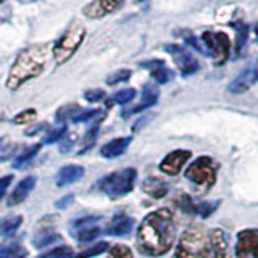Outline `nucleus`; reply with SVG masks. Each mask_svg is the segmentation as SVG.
Wrapping results in <instances>:
<instances>
[{"label":"nucleus","mask_w":258,"mask_h":258,"mask_svg":"<svg viewBox=\"0 0 258 258\" xmlns=\"http://www.w3.org/2000/svg\"><path fill=\"white\" fill-rule=\"evenodd\" d=\"M83 176H84V168L83 166H79V165L63 166L58 171V174H56V185H58V187H63V185L76 182Z\"/></svg>","instance_id":"obj_20"},{"label":"nucleus","mask_w":258,"mask_h":258,"mask_svg":"<svg viewBox=\"0 0 258 258\" xmlns=\"http://www.w3.org/2000/svg\"><path fill=\"white\" fill-rule=\"evenodd\" d=\"M216 174H218V165L208 155H202L197 160H194L189 165V168L185 169V177L189 181L207 189L212 187L216 182Z\"/></svg>","instance_id":"obj_7"},{"label":"nucleus","mask_w":258,"mask_h":258,"mask_svg":"<svg viewBox=\"0 0 258 258\" xmlns=\"http://www.w3.org/2000/svg\"><path fill=\"white\" fill-rule=\"evenodd\" d=\"M86 37V28L81 26L78 23H73L71 26L63 32V36L58 39V42L53 47V60L55 63L61 67V64L67 63L73 55L78 52V48L81 44L84 42Z\"/></svg>","instance_id":"obj_6"},{"label":"nucleus","mask_w":258,"mask_h":258,"mask_svg":"<svg viewBox=\"0 0 258 258\" xmlns=\"http://www.w3.org/2000/svg\"><path fill=\"white\" fill-rule=\"evenodd\" d=\"M71 255H73V250L70 247L61 245V247H56V248L50 250V252H47L37 258H71Z\"/></svg>","instance_id":"obj_31"},{"label":"nucleus","mask_w":258,"mask_h":258,"mask_svg":"<svg viewBox=\"0 0 258 258\" xmlns=\"http://www.w3.org/2000/svg\"><path fill=\"white\" fill-rule=\"evenodd\" d=\"M134 97H136V91H134V89H131V87H127V89H123V91H118L115 95H113L111 99L108 100V105H113V103L126 105L131 100H134Z\"/></svg>","instance_id":"obj_25"},{"label":"nucleus","mask_w":258,"mask_h":258,"mask_svg":"<svg viewBox=\"0 0 258 258\" xmlns=\"http://www.w3.org/2000/svg\"><path fill=\"white\" fill-rule=\"evenodd\" d=\"M256 78H258V73L253 68H247L228 86V91L231 94H244L248 91L250 87H252V84L256 81Z\"/></svg>","instance_id":"obj_16"},{"label":"nucleus","mask_w":258,"mask_h":258,"mask_svg":"<svg viewBox=\"0 0 258 258\" xmlns=\"http://www.w3.org/2000/svg\"><path fill=\"white\" fill-rule=\"evenodd\" d=\"M192 153L189 150H184V149H177L169 152L168 155L161 160L160 163V169L168 176H176L181 173V169L184 168V165L187 163L189 158H190Z\"/></svg>","instance_id":"obj_11"},{"label":"nucleus","mask_w":258,"mask_h":258,"mask_svg":"<svg viewBox=\"0 0 258 258\" xmlns=\"http://www.w3.org/2000/svg\"><path fill=\"white\" fill-rule=\"evenodd\" d=\"M174 202L182 212L199 215L202 218H208L218 208V205H220V202H216V204L215 202H197V200H194L190 196H187V194H181V196L177 197Z\"/></svg>","instance_id":"obj_10"},{"label":"nucleus","mask_w":258,"mask_h":258,"mask_svg":"<svg viewBox=\"0 0 258 258\" xmlns=\"http://www.w3.org/2000/svg\"><path fill=\"white\" fill-rule=\"evenodd\" d=\"M84 99L87 102H91V103H95V102H99L102 99H105V92L100 91V89H92V91H87L84 94Z\"/></svg>","instance_id":"obj_37"},{"label":"nucleus","mask_w":258,"mask_h":258,"mask_svg":"<svg viewBox=\"0 0 258 258\" xmlns=\"http://www.w3.org/2000/svg\"><path fill=\"white\" fill-rule=\"evenodd\" d=\"M64 133H67V127L64 126H60V127H56V129H52L50 133L47 134V137L44 139L45 144H53V142H58L61 137L64 136Z\"/></svg>","instance_id":"obj_36"},{"label":"nucleus","mask_w":258,"mask_h":258,"mask_svg":"<svg viewBox=\"0 0 258 258\" xmlns=\"http://www.w3.org/2000/svg\"><path fill=\"white\" fill-rule=\"evenodd\" d=\"M107 250H108L107 242H99L97 245H92V247L86 248L84 252H79L75 258H92V256H97V255H100L103 252H107Z\"/></svg>","instance_id":"obj_26"},{"label":"nucleus","mask_w":258,"mask_h":258,"mask_svg":"<svg viewBox=\"0 0 258 258\" xmlns=\"http://www.w3.org/2000/svg\"><path fill=\"white\" fill-rule=\"evenodd\" d=\"M12 179H13V176H5V177H0V200L4 199V196H5V192H7V189H8V185L12 184Z\"/></svg>","instance_id":"obj_38"},{"label":"nucleus","mask_w":258,"mask_h":258,"mask_svg":"<svg viewBox=\"0 0 258 258\" xmlns=\"http://www.w3.org/2000/svg\"><path fill=\"white\" fill-rule=\"evenodd\" d=\"M208 240L213 258H229V239L221 228H215L210 231Z\"/></svg>","instance_id":"obj_12"},{"label":"nucleus","mask_w":258,"mask_h":258,"mask_svg":"<svg viewBox=\"0 0 258 258\" xmlns=\"http://www.w3.org/2000/svg\"><path fill=\"white\" fill-rule=\"evenodd\" d=\"M79 111H81L79 105H76V103H68V105H64V107H61L58 111H56V119H67V118H71L73 119Z\"/></svg>","instance_id":"obj_30"},{"label":"nucleus","mask_w":258,"mask_h":258,"mask_svg":"<svg viewBox=\"0 0 258 258\" xmlns=\"http://www.w3.org/2000/svg\"><path fill=\"white\" fill-rule=\"evenodd\" d=\"M40 147H42V145L40 144H36V145H31L29 149H26L24 150L21 155H18L15 158V161H13V166L15 168H23L26 163H29V161L34 158L37 153H39V150H40Z\"/></svg>","instance_id":"obj_23"},{"label":"nucleus","mask_w":258,"mask_h":258,"mask_svg":"<svg viewBox=\"0 0 258 258\" xmlns=\"http://www.w3.org/2000/svg\"><path fill=\"white\" fill-rule=\"evenodd\" d=\"M50 44H36L31 45L16 56L15 63L12 64L10 73L7 79L8 91H18L21 86H24L28 81L42 75L45 68V63L50 55Z\"/></svg>","instance_id":"obj_2"},{"label":"nucleus","mask_w":258,"mask_h":258,"mask_svg":"<svg viewBox=\"0 0 258 258\" xmlns=\"http://www.w3.org/2000/svg\"><path fill=\"white\" fill-rule=\"evenodd\" d=\"M165 50L173 56L174 63L177 64V70H179V73L184 78L194 75V73L200 68V64H199L196 56L190 53V50L184 48L182 45L168 44V45H165Z\"/></svg>","instance_id":"obj_8"},{"label":"nucleus","mask_w":258,"mask_h":258,"mask_svg":"<svg viewBox=\"0 0 258 258\" xmlns=\"http://www.w3.org/2000/svg\"><path fill=\"white\" fill-rule=\"evenodd\" d=\"M102 115H103L102 110H81L78 115L73 118V121H75V123H86V121L94 119V118L102 116Z\"/></svg>","instance_id":"obj_33"},{"label":"nucleus","mask_w":258,"mask_h":258,"mask_svg":"<svg viewBox=\"0 0 258 258\" xmlns=\"http://www.w3.org/2000/svg\"><path fill=\"white\" fill-rule=\"evenodd\" d=\"M142 190L153 199H163L168 194V184L160 177H147L142 182Z\"/></svg>","instance_id":"obj_21"},{"label":"nucleus","mask_w":258,"mask_h":258,"mask_svg":"<svg viewBox=\"0 0 258 258\" xmlns=\"http://www.w3.org/2000/svg\"><path fill=\"white\" fill-rule=\"evenodd\" d=\"M136 179H137L136 169L134 168H124V169H119V171L103 176L99 181V184H97V187L110 197H115V199L124 197L134 189Z\"/></svg>","instance_id":"obj_5"},{"label":"nucleus","mask_w":258,"mask_h":258,"mask_svg":"<svg viewBox=\"0 0 258 258\" xmlns=\"http://www.w3.org/2000/svg\"><path fill=\"white\" fill-rule=\"evenodd\" d=\"M240 28H237V44H236V52L240 53V50L244 48L245 42H247V37H248V28L245 24H239Z\"/></svg>","instance_id":"obj_34"},{"label":"nucleus","mask_w":258,"mask_h":258,"mask_svg":"<svg viewBox=\"0 0 258 258\" xmlns=\"http://www.w3.org/2000/svg\"><path fill=\"white\" fill-rule=\"evenodd\" d=\"M174 258H213L208 234L200 226L187 228L177 242Z\"/></svg>","instance_id":"obj_3"},{"label":"nucleus","mask_w":258,"mask_h":258,"mask_svg":"<svg viewBox=\"0 0 258 258\" xmlns=\"http://www.w3.org/2000/svg\"><path fill=\"white\" fill-rule=\"evenodd\" d=\"M36 185V177L34 176H26L16 184L15 190L10 194L8 197V207H15V205H20L23 200H26V197L29 196V192L34 189Z\"/></svg>","instance_id":"obj_15"},{"label":"nucleus","mask_w":258,"mask_h":258,"mask_svg":"<svg viewBox=\"0 0 258 258\" xmlns=\"http://www.w3.org/2000/svg\"><path fill=\"white\" fill-rule=\"evenodd\" d=\"M237 258H258V229H242L236 242Z\"/></svg>","instance_id":"obj_9"},{"label":"nucleus","mask_w":258,"mask_h":258,"mask_svg":"<svg viewBox=\"0 0 258 258\" xmlns=\"http://www.w3.org/2000/svg\"><path fill=\"white\" fill-rule=\"evenodd\" d=\"M26 256V250L20 245H10L0 248V258H24Z\"/></svg>","instance_id":"obj_28"},{"label":"nucleus","mask_w":258,"mask_h":258,"mask_svg":"<svg viewBox=\"0 0 258 258\" xmlns=\"http://www.w3.org/2000/svg\"><path fill=\"white\" fill-rule=\"evenodd\" d=\"M73 202H75V196H71V194H70V196H64L63 199H60L58 202H56L55 207H56V208H60V210H63V208H67L68 205H71Z\"/></svg>","instance_id":"obj_39"},{"label":"nucleus","mask_w":258,"mask_h":258,"mask_svg":"<svg viewBox=\"0 0 258 258\" xmlns=\"http://www.w3.org/2000/svg\"><path fill=\"white\" fill-rule=\"evenodd\" d=\"M158 102V91L157 87L153 86H145L144 94H142V100L139 102V105H136L134 108L123 111V118H127V115H133V113H141L144 110H147L150 107H153Z\"/></svg>","instance_id":"obj_18"},{"label":"nucleus","mask_w":258,"mask_h":258,"mask_svg":"<svg viewBox=\"0 0 258 258\" xmlns=\"http://www.w3.org/2000/svg\"><path fill=\"white\" fill-rule=\"evenodd\" d=\"M100 236V228H94V226H91V228H81L76 234L78 240L81 242H92L94 239H97Z\"/></svg>","instance_id":"obj_27"},{"label":"nucleus","mask_w":258,"mask_h":258,"mask_svg":"<svg viewBox=\"0 0 258 258\" xmlns=\"http://www.w3.org/2000/svg\"><path fill=\"white\" fill-rule=\"evenodd\" d=\"M121 7V2L113 0H100V2H91L84 7V15L87 18H103L105 15H110Z\"/></svg>","instance_id":"obj_14"},{"label":"nucleus","mask_w":258,"mask_h":258,"mask_svg":"<svg viewBox=\"0 0 258 258\" xmlns=\"http://www.w3.org/2000/svg\"><path fill=\"white\" fill-rule=\"evenodd\" d=\"M108 258H134V255H133V250L127 245L118 244V245H113L108 250Z\"/></svg>","instance_id":"obj_29"},{"label":"nucleus","mask_w":258,"mask_h":258,"mask_svg":"<svg viewBox=\"0 0 258 258\" xmlns=\"http://www.w3.org/2000/svg\"><path fill=\"white\" fill-rule=\"evenodd\" d=\"M134 228V220L126 215H116L111 220V223L107 228V234L110 236H126L133 231Z\"/></svg>","instance_id":"obj_19"},{"label":"nucleus","mask_w":258,"mask_h":258,"mask_svg":"<svg viewBox=\"0 0 258 258\" xmlns=\"http://www.w3.org/2000/svg\"><path fill=\"white\" fill-rule=\"evenodd\" d=\"M141 67L145 68V70H149L150 76H152L153 79H155L158 84H166V83H169V81H171L173 76H174V73L166 67V63H165V61H161V60L144 61V63H141Z\"/></svg>","instance_id":"obj_13"},{"label":"nucleus","mask_w":258,"mask_h":258,"mask_svg":"<svg viewBox=\"0 0 258 258\" xmlns=\"http://www.w3.org/2000/svg\"><path fill=\"white\" fill-rule=\"evenodd\" d=\"M187 42H190L196 48H200L205 55H210L213 58V61L221 67V64L229 58V36L226 32H212L207 31L204 32L199 39H187Z\"/></svg>","instance_id":"obj_4"},{"label":"nucleus","mask_w":258,"mask_h":258,"mask_svg":"<svg viewBox=\"0 0 258 258\" xmlns=\"http://www.w3.org/2000/svg\"><path fill=\"white\" fill-rule=\"evenodd\" d=\"M133 142V137H118V139H113L107 142L100 149V155L103 158H116L121 157L123 153L127 150L129 144Z\"/></svg>","instance_id":"obj_17"},{"label":"nucleus","mask_w":258,"mask_h":258,"mask_svg":"<svg viewBox=\"0 0 258 258\" xmlns=\"http://www.w3.org/2000/svg\"><path fill=\"white\" fill-rule=\"evenodd\" d=\"M56 240H61V237L58 236V234H55L52 231H44L40 232L39 236L34 237V240H32V244H34L36 248H44L47 245H52L55 244Z\"/></svg>","instance_id":"obj_24"},{"label":"nucleus","mask_w":258,"mask_h":258,"mask_svg":"<svg viewBox=\"0 0 258 258\" xmlns=\"http://www.w3.org/2000/svg\"><path fill=\"white\" fill-rule=\"evenodd\" d=\"M176 240V221L168 208L149 213L139 224L136 244L139 252L147 256H161L173 248Z\"/></svg>","instance_id":"obj_1"},{"label":"nucleus","mask_w":258,"mask_h":258,"mask_svg":"<svg viewBox=\"0 0 258 258\" xmlns=\"http://www.w3.org/2000/svg\"><path fill=\"white\" fill-rule=\"evenodd\" d=\"M36 116V110L34 108H28V110H23L21 113L15 116V123L16 124H26L29 121H32Z\"/></svg>","instance_id":"obj_35"},{"label":"nucleus","mask_w":258,"mask_h":258,"mask_svg":"<svg viewBox=\"0 0 258 258\" xmlns=\"http://www.w3.org/2000/svg\"><path fill=\"white\" fill-rule=\"evenodd\" d=\"M133 71L131 70H119L116 73H113V75H110L107 78V84L108 86H115L118 83H124V81H127L129 78H131Z\"/></svg>","instance_id":"obj_32"},{"label":"nucleus","mask_w":258,"mask_h":258,"mask_svg":"<svg viewBox=\"0 0 258 258\" xmlns=\"http://www.w3.org/2000/svg\"><path fill=\"white\" fill-rule=\"evenodd\" d=\"M23 223V216H7L0 220V236L8 237L18 231V228Z\"/></svg>","instance_id":"obj_22"}]
</instances>
